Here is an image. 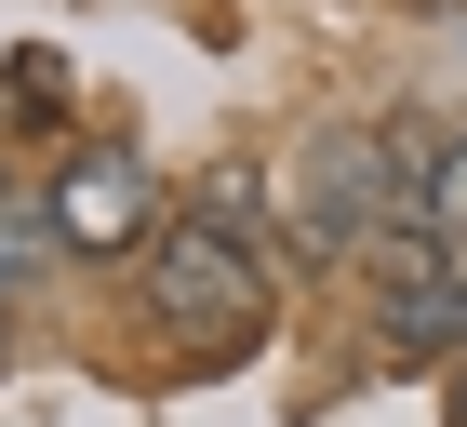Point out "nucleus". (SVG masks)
Returning a JSON list of instances; mask_svg holds the SVG:
<instances>
[{"instance_id": "nucleus-1", "label": "nucleus", "mask_w": 467, "mask_h": 427, "mask_svg": "<svg viewBox=\"0 0 467 427\" xmlns=\"http://www.w3.org/2000/svg\"><path fill=\"white\" fill-rule=\"evenodd\" d=\"M400 187H414V147L388 120H321V134L294 147V241L321 254H360L374 227H400Z\"/></svg>"}, {"instance_id": "nucleus-2", "label": "nucleus", "mask_w": 467, "mask_h": 427, "mask_svg": "<svg viewBox=\"0 0 467 427\" xmlns=\"http://www.w3.org/2000/svg\"><path fill=\"white\" fill-rule=\"evenodd\" d=\"M147 307L174 320V334H227V348H254V334H267V267H254L241 227L174 214V227L147 241Z\"/></svg>"}, {"instance_id": "nucleus-3", "label": "nucleus", "mask_w": 467, "mask_h": 427, "mask_svg": "<svg viewBox=\"0 0 467 427\" xmlns=\"http://www.w3.org/2000/svg\"><path fill=\"white\" fill-rule=\"evenodd\" d=\"M40 227H54V254L120 267V254H147L174 214H161V174H147L134 147H80L67 174H54V201H40Z\"/></svg>"}, {"instance_id": "nucleus-4", "label": "nucleus", "mask_w": 467, "mask_h": 427, "mask_svg": "<svg viewBox=\"0 0 467 427\" xmlns=\"http://www.w3.org/2000/svg\"><path fill=\"white\" fill-rule=\"evenodd\" d=\"M400 147H414V134H400ZM400 214H414V227H441V241L467 254V134L414 147V187H400Z\"/></svg>"}, {"instance_id": "nucleus-5", "label": "nucleus", "mask_w": 467, "mask_h": 427, "mask_svg": "<svg viewBox=\"0 0 467 427\" xmlns=\"http://www.w3.org/2000/svg\"><path fill=\"white\" fill-rule=\"evenodd\" d=\"M40 254H54V227H27V214H0V294H14V281H27V267H40Z\"/></svg>"}, {"instance_id": "nucleus-6", "label": "nucleus", "mask_w": 467, "mask_h": 427, "mask_svg": "<svg viewBox=\"0 0 467 427\" xmlns=\"http://www.w3.org/2000/svg\"><path fill=\"white\" fill-rule=\"evenodd\" d=\"M0 348H14V320H0Z\"/></svg>"}]
</instances>
